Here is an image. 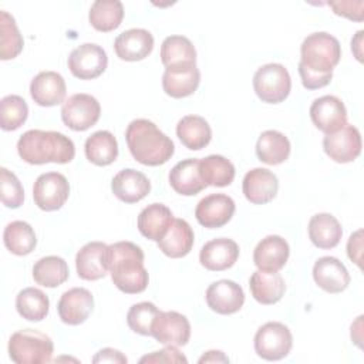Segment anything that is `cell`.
<instances>
[{"label": "cell", "instance_id": "1", "mask_svg": "<svg viewBox=\"0 0 364 364\" xmlns=\"http://www.w3.org/2000/svg\"><path fill=\"white\" fill-rule=\"evenodd\" d=\"M144 252L132 242L108 245L107 266L112 283L127 294H136L146 289L149 276L144 266Z\"/></svg>", "mask_w": 364, "mask_h": 364}, {"label": "cell", "instance_id": "2", "mask_svg": "<svg viewBox=\"0 0 364 364\" xmlns=\"http://www.w3.org/2000/svg\"><path fill=\"white\" fill-rule=\"evenodd\" d=\"M125 139L134 159L146 166L164 165L175 152L172 139L152 121L145 118L129 122L125 131Z\"/></svg>", "mask_w": 364, "mask_h": 364}, {"label": "cell", "instance_id": "3", "mask_svg": "<svg viewBox=\"0 0 364 364\" xmlns=\"http://www.w3.org/2000/svg\"><path fill=\"white\" fill-rule=\"evenodd\" d=\"M17 152L30 165L68 164L75 156V145L61 132L30 129L18 138Z\"/></svg>", "mask_w": 364, "mask_h": 364}, {"label": "cell", "instance_id": "4", "mask_svg": "<svg viewBox=\"0 0 364 364\" xmlns=\"http://www.w3.org/2000/svg\"><path fill=\"white\" fill-rule=\"evenodd\" d=\"M341 58L338 40L326 33L309 34L300 47V64L316 74H333V68Z\"/></svg>", "mask_w": 364, "mask_h": 364}, {"label": "cell", "instance_id": "5", "mask_svg": "<svg viewBox=\"0 0 364 364\" xmlns=\"http://www.w3.org/2000/svg\"><path fill=\"white\" fill-rule=\"evenodd\" d=\"M53 340L34 328L18 330L9 340V355L16 364H43L51 361Z\"/></svg>", "mask_w": 364, "mask_h": 364}, {"label": "cell", "instance_id": "6", "mask_svg": "<svg viewBox=\"0 0 364 364\" xmlns=\"http://www.w3.org/2000/svg\"><path fill=\"white\" fill-rule=\"evenodd\" d=\"M253 90L263 102L279 104L284 101L291 90L287 68L279 63L262 65L253 75Z\"/></svg>", "mask_w": 364, "mask_h": 364}, {"label": "cell", "instance_id": "7", "mask_svg": "<svg viewBox=\"0 0 364 364\" xmlns=\"http://www.w3.org/2000/svg\"><path fill=\"white\" fill-rule=\"evenodd\" d=\"M291 346L293 336L289 327L279 321L263 324L255 334V351L267 361H277L287 357Z\"/></svg>", "mask_w": 364, "mask_h": 364}, {"label": "cell", "instance_id": "8", "mask_svg": "<svg viewBox=\"0 0 364 364\" xmlns=\"http://www.w3.org/2000/svg\"><path fill=\"white\" fill-rule=\"evenodd\" d=\"M101 115V105L90 94H73L61 107V119L73 131H87L97 124Z\"/></svg>", "mask_w": 364, "mask_h": 364}, {"label": "cell", "instance_id": "9", "mask_svg": "<svg viewBox=\"0 0 364 364\" xmlns=\"http://www.w3.org/2000/svg\"><path fill=\"white\" fill-rule=\"evenodd\" d=\"M70 183L60 172L41 173L33 186L34 203L46 212L58 210L68 199Z\"/></svg>", "mask_w": 364, "mask_h": 364}, {"label": "cell", "instance_id": "10", "mask_svg": "<svg viewBox=\"0 0 364 364\" xmlns=\"http://www.w3.org/2000/svg\"><path fill=\"white\" fill-rule=\"evenodd\" d=\"M67 63L71 74L75 78L94 80L105 71L108 65V57L101 46L94 43H84L70 53Z\"/></svg>", "mask_w": 364, "mask_h": 364}, {"label": "cell", "instance_id": "11", "mask_svg": "<svg viewBox=\"0 0 364 364\" xmlns=\"http://www.w3.org/2000/svg\"><path fill=\"white\" fill-rule=\"evenodd\" d=\"M309 112L311 122L326 135L337 132L347 124L346 105L334 95H323L316 98L310 105Z\"/></svg>", "mask_w": 364, "mask_h": 364}, {"label": "cell", "instance_id": "12", "mask_svg": "<svg viewBox=\"0 0 364 364\" xmlns=\"http://www.w3.org/2000/svg\"><path fill=\"white\" fill-rule=\"evenodd\" d=\"M151 336L164 346H185L191 338L189 320L178 311H159Z\"/></svg>", "mask_w": 364, "mask_h": 364}, {"label": "cell", "instance_id": "13", "mask_svg": "<svg viewBox=\"0 0 364 364\" xmlns=\"http://www.w3.org/2000/svg\"><path fill=\"white\" fill-rule=\"evenodd\" d=\"M324 152L338 164L353 162L361 154L360 131L350 124H346L334 134L326 135L323 139Z\"/></svg>", "mask_w": 364, "mask_h": 364}, {"label": "cell", "instance_id": "14", "mask_svg": "<svg viewBox=\"0 0 364 364\" xmlns=\"http://www.w3.org/2000/svg\"><path fill=\"white\" fill-rule=\"evenodd\" d=\"M235 200L225 193H212L200 199L195 209L199 225L208 229L225 226L235 213Z\"/></svg>", "mask_w": 364, "mask_h": 364}, {"label": "cell", "instance_id": "15", "mask_svg": "<svg viewBox=\"0 0 364 364\" xmlns=\"http://www.w3.org/2000/svg\"><path fill=\"white\" fill-rule=\"evenodd\" d=\"M94 309V297L88 289L73 287L64 291L57 303V311L63 323L78 326L84 323Z\"/></svg>", "mask_w": 364, "mask_h": 364}, {"label": "cell", "instance_id": "16", "mask_svg": "<svg viewBox=\"0 0 364 364\" xmlns=\"http://www.w3.org/2000/svg\"><path fill=\"white\" fill-rule=\"evenodd\" d=\"M205 297L210 310L223 316L239 311L245 303L243 289L236 282L228 279L213 282L206 289Z\"/></svg>", "mask_w": 364, "mask_h": 364}, {"label": "cell", "instance_id": "17", "mask_svg": "<svg viewBox=\"0 0 364 364\" xmlns=\"http://www.w3.org/2000/svg\"><path fill=\"white\" fill-rule=\"evenodd\" d=\"M316 284L327 293H341L350 284V273L346 266L333 256H323L313 266Z\"/></svg>", "mask_w": 364, "mask_h": 364}, {"label": "cell", "instance_id": "18", "mask_svg": "<svg viewBox=\"0 0 364 364\" xmlns=\"http://www.w3.org/2000/svg\"><path fill=\"white\" fill-rule=\"evenodd\" d=\"M65 81L55 71H41L30 82V95L40 107H54L64 102Z\"/></svg>", "mask_w": 364, "mask_h": 364}, {"label": "cell", "instance_id": "19", "mask_svg": "<svg viewBox=\"0 0 364 364\" xmlns=\"http://www.w3.org/2000/svg\"><path fill=\"white\" fill-rule=\"evenodd\" d=\"M242 191L250 203L264 205L276 196L279 191V181L272 171L266 168H255L245 175Z\"/></svg>", "mask_w": 364, "mask_h": 364}, {"label": "cell", "instance_id": "20", "mask_svg": "<svg viewBox=\"0 0 364 364\" xmlns=\"http://www.w3.org/2000/svg\"><path fill=\"white\" fill-rule=\"evenodd\" d=\"M107 249L104 242L85 243L75 256V269L78 277L82 280H98L108 273L107 266Z\"/></svg>", "mask_w": 364, "mask_h": 364}, {"label": "cell", "instance_id": "21", "mask_svg": "<svg viewBox=\"0 0 364 364\" xmlns=\"http://www.w3.org/2000/svg\"><path fill=\"white\" fill-rule=\"evenodd\" d=\"M161 61L165 70L179 71L196 67V50L192 41L183 36H169L161 46Z\"/></svg>", "mask_w": 364, "mask_h": 364}, {"label": "cell", "instance_id": "22", "mask_svg": "<svg viewBox=\"0 0 364 364\" xmlns=\"http://www.w3.org/2000/svg\"><path fill=\"white\" fill-rule=\"evenodd\" d=\"M239 257V246L228 237H218L206 242L199 253L200 264L212 272H222L232 267Z\"/></svg>", "mask_w": 364, "mask_h": 364}, {"label": "cell", "instance_id": "23", "mask_svg": "<svg viewBox=\"0 0 364 364\" xmlns=\"http://www.w3.org/2000/svg\"><path fill=\"white\" fill-rule=\"evenodd\" d=\"M154 48V37L145 28H129L117 36L114 41L115 54L124 61H141Z\"/></svg>", "mask_w": 364, "mask_h": 364}, {"label": "cell", "instance_id": "24", "mask_svg": "<svg viewBox=\"0 0 364 364\" xmlns=\"http://www.w3.org/2000/svg\"><path fill=\"white\" fill-rule=\"evenodd\" d=\"M289 255V243L282 236L269 235L255 247L253 262L259 270L279 272L287 263Z\"/></svg>", "mask_w": 364, "mask_h": 364}, {"label": "cell", "instance_id": "25", "mask_svg": "<svg viewBox=\"0 0 364 364\" xmlns=\"http://www.w3.org/2000/svg\"><path fill=\"white\" fill-rule=\"evenodd\" d=\"M111 189L121 202L136 203L149 193L151 182L142 172L127 168L112 178Z\"/></svg>", "mask_w": 364, "mask_h": 364}, {"label": "cell", "instance_id": "26", "mask_svg": "<svg viewBox=\"0 0 364 364\" xmlns=\"http://www.w3.org/2000/svg\"><path fill=\"white\" fill-rule=\"evenodd\" d=\"M168 179L172 189L183 196H193L206 188V183L200 175L198 158L179 161L171 169Z\"/></svg>", "mask_w": 364, "mask_h": 364}, {"label": "cell", "instance_id": "27", "mask_svg": "<svg viewBox=\"0 0 364 364\" xmlns=\"http://www.w3.org/2000/svg\"><path fill=\"white\" fill-rule=\"evenodd\" d=\"M173 215L164 203H151L138 215V230L149 240L159 242L173 222Z\"/></svg>", "mask_w": 364, "mask_h": 364}, {"label": "cell", "instance_id": "28", "mask_svg": "<svg viewBox=\"0 0 364 364\" xmlns=\"http://www.w3.org/2000/svg\"><path fill=\"white\" fill-rule=\"evenodd\" d=\"M193 230L183 219H173L165 236L158 242L159 250L172 259L186 256L193 246Z\"/></svg>", "mask_w": 364, "mask_h": 364}, {"label": "cell", "instance_id": "29", "mask_svg": "<svg viewBox=\"0 0 364 364\" xmlns=\"http://www.w3.org/2000/svg\"><path fill=\"white\" fill-rule=\"evenodd\" d=\"M249 287L253 299L260 304H274L286 291L284 279L277 272L256 270L250 276Z\"/></svg>", "mask_w": 364, "mask_h": 364}, {"label": "cell", "instance_id": "30", "mask_svg": "<svg viewBox=\"0 0 364 364\" xmlns=\"http://www.w3.org/2000/svg\"><path fill=\"white\" fill-rule=\"evenodd\" d=\"M343 229L330 213H317L309 222V237L318 249H333L340 243Z\"/></svg>", "mask_w": 364, "mask_h": 364}, {"label": "cell", "instance_id": "31", "mask_svg": "<svg viewBox=\"0 0 364 364\" xmlns=\"http://www.w3.org/2000/svg\"><path fill=\"white\" fill-rule=\"evenodd\" d=\"M179 141L191 151H200L212 139V129L208 121L199 115H185L176 125Z\"/></svg>", "mask_w": 364, "mask_h": 364}, {"label": "cell", "instance_id": "32", "mask_svg": "<svg viewBox=\"0 0 364 364\" xmlns=\"http://www.w3.org/2000/svg\"><path fill=\"white\" fill-rule=\"evenodd\" d=\"M291 146L289 138L274 129H267L260 134L256 142V155L259 161L267 165H279L290 155Z\"/></svg>", "mask_w": 364, "mask_h": 364}, {"label": "cell", "instance_id": "33", "mask_svg": "<svg viewBox=\"0 0 364 364\" xmlns=\"http://www.w3.org/2000/svg\"><path fill=\"white\" fill-rule=\"evenodd\" d=\"M87 159L97 166L111 165L118 156V144L109 131H97L85 139Z\"/></svg>", "mask_w": 364, "mask_h": 364}, {"label": "cell", "instance_id": "34", "mask_svg": "<svg viewBox=\"0 0 364 364\" xmlns=\"http://www.w3.org/2000/svg\"><path fill=\"white\" fill-rule=\"evenodd\" d=\"M122 18L124 6L119 0H97L90 7V24L98 31L108 33L118 28Z\"/></svg>", "mask_w": 364, "mask_h": 364}, {"label": "cell", "instance_id": "35", "mask_svg": "<svg viewBox=\"0 0 364 364\" xmlns=\"http://www.w3.org/2000/svg\"><path fill=\"white\" fill-rule=\"evenodd\" d=\"M3 242L7 250L13 255L26 256L34 250L37 237L30 223L24 220H13L4 228Z\"/></svg>", "mask_w": 364, "mask_h": 364}, {"label": "cell", "instance_id": "36", "mask_svg": "<svg viewBox=\"0 0 364 364\" xmlns=\"http://www.w3.org/2000/svg\"><path fill=\"white\" fill-rule=\"evenodd\" d=\"M200 82V71L198 67L189 70L169 71L165 70L162 75V88L165 94L172 98H185L192 95Z\"/></svg>", "mask_w": 364, "mask_h": 364}, {"label": "cell", "instance_id": "37", "mask_svg": "<svg viewBox=\"0 0 364 364\" xmlns=\"http://www.w3.org/2000/svg\"><path fill=\"white\" fill-rule=\"evenodd\" d=\"M70 276L67 262L60 256H46L38 259L33 266L34 282L44 287H57Z\"/></svg>", "mask_w": 364, "mask_h": 364}, {"label": "cell", "instance_id": "38", "mask_svg": "<svg viewBox=\"0 0 364 364\" xmlns=\"http://www.w3.org/2000/svg\"><path fill=\"white\" fill-rule=\"evenodd\" d=\"M18 314L28 321H41L47 317L50 309L48 296L37 287H26L16 297Z\"/></svg>", "mask_w": 364, "mask_h": 364}, {"label": "cell", "instance_id": "39", "mask_svg": "<svg viewBox=\"0 0 364 364\" xmlns=\"http://www.w3.org/2000/svg\"><path fill=\"white\" fill-rule=\"evenodd\" d=\"M199 169L206 186L223 188L235 179L233 164L222 155H209L199 159Z\"/></svg>", "mask_w": 364, "mask_h": 364}, {"label": "cell", "instance_id": "40", "mask_svg": "<svg viewBox=\"0 0 364 364\" xmlns=\"http://www.w3.org/2000/svg\"><path fill=\"white\" fill-rule=\"evenodd\" d=\"M24 41L17 28L14 17L1 10L0 13V58L11 60L16 58L23 50Z\"/></svg>", "mask_w": 364, "mask_h": 364}, {"label": "cell", "instance_id": "41", "mask_svg": "<svg viewBox=\"0 0 364 364\" xmlns=\"http://www.w3.org/2000/svg\"><path fill=\"white\" fill-rule=\"evenodd\" d=\"M28 117L27 102L20 95H6L0 101V127L3 131L18 129Z\"/></svg>", "mask_w": 364, "mask_h": 364}, {"label": "cell", "instance_id": "42", "mask_svg": "<svg viewBox=\"0 0 364 364\" xmlns=\"http://www.w3.org/2000/svg\"><path fill=\"white\" fill-rule=\"evenodd\" d=\"M159 309L151 301H141L132 304L127 313L128 327L141 336H151L152 324L159 314Z\"/></svg>", "mask_w": 364, "mask_h": 364}, {"label": "cell", "instance_id": "43", "mask_svg": "<svg viewBox=\"0 0 364 364\" xmlns=\"http://www.w3.org/2000/svg\"><path fill=\"white\" fill-rule=\"evenodd\" d=\"M0 195L1 202L6 208L17 209L23 205L24 189L18 178L7 168L0 169Z\"/></svg>", "mask_w": 364, "mask_h": 364}, {"label": "cell", "instance_id": "44", "mask_svg": "<svg viewBox=\"0 0 364 364\" xmlns=\"http://www.w3.org/2000/svg\"><path fill=\"white\" fill-rule=\"evenodd\" d=\"M328 6L333 9V11L337 16H343L346 18L354 20V21H363L364 18V3L363 0H357V1H328Z\"/></svg>", "mask_w": 364, "mask_h": 364}, {"label": "cell", "instance_id": "45", "mask_svg": "<svg viewBox=\"0 0 364 364\" xmlns=\"http://www.w3.org/2000/svg\"><path fill=\"white\" fill-rule=\"evenodd\" d=\"M139 363H188V360L175 346H166L159 351L144 355Z\"/></svg>", "mask_w": 364, "mask_h": 364}, {"label": "cell", "instance_id": "46", "mask_svg": "<svg viewBox=\"0 0 364 364\" xmlns=\"http://www.w3.org/2000/svg\"><path fill=\"white\" fill-rule=\"evenodd\" d=\"M299 74L301 77V84L307 90H318L330 84L333 74H316L307 70L303 64L299 63Z\"/></svg>", "mask_w": 364, "mask_h": 364}, {"label": "cell", "instance_id": "47", "mask_svg": "<svg viewBox=\"0 0 364 364\" xmlns=\"http://www.w3.org/2000/svg\"><path fill=\"white\" fill-rule=\"evenodd\" d=\"M363 230H357L353 233L347 242V255L351 262H354L357 266H361V249H363Z\"/></svg>", "mask_w": 364, "mask_h": 364}, {"label": "cell", "instance_id": "48", "mask_svg": "<svg viewBox=\"0 0 364 364\" xmlns=\"http://www.w3.org/2000/svg\"><path fill=\"white\" fill-rule=\"evenodd\" d=\"M127 357L118 351V350H114V348H102L100 350L94 357H92V363H127Z\"/></svg>", "mask_w": 364, "mask_h": 364}, {"label": "cell", "instance_id": "49", "mask_svg": "<svg viewBox=\"0 0 364 364\" xmlns=\"http://www.w3.org/2000/svg\"><path fill=\"white\" fill-rule=\"evenodd\" d=\"M199 363H229V358L222 351L210 350L199 358Z\"/></svg>", "mask_w": 364, "mask_h": 364}, {"label": "cell", "instance_id": "50", "mask_svg": "<svg viewBox=\"0 0 364 364\" xmlns=\"http://www.w3.org/2000/svg\"><path fill=\"white\" fill-rule=\"evenodd\" d=\"M363 34L364 31L360 30L355 33V37L351 40V51L354 53L355 58L358 61H363V53H361V44H363Z\"/></svg>", "mask_w": 364, "mask_h": 364}]
</instances>
